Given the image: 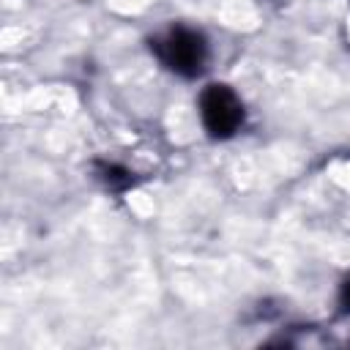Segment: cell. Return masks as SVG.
<instances>
[{"label":"cell","instance_id":"1","mask_svg":"<svg viewBox=\"0 0 350 350\" xmlns=\"http://www.w3.org/2000/svg\"><path fill=\"white\" fill-rule=\"evenodd\" d=\"M202 118L211 134L227 137L241 123V104L224 85H211V90L202 96Z\"/></svg>","mask_w":350,"mask_h":350},{"label":"cell","instance_id":"2","mask_svg":"<svg viewBox=\"0 0 350 350\" xmlns=\"http://www.w3.org/2000/svg\"><path fill=\"white\" fill-rule=\"evenodd\" d=\"M170 52H172L175 68H194V66H200V60H202V44H200L197 33H186V30L172 33V38H170Z\"/></svg>","mask_w":350,"mask_h":350}]
</instances>
